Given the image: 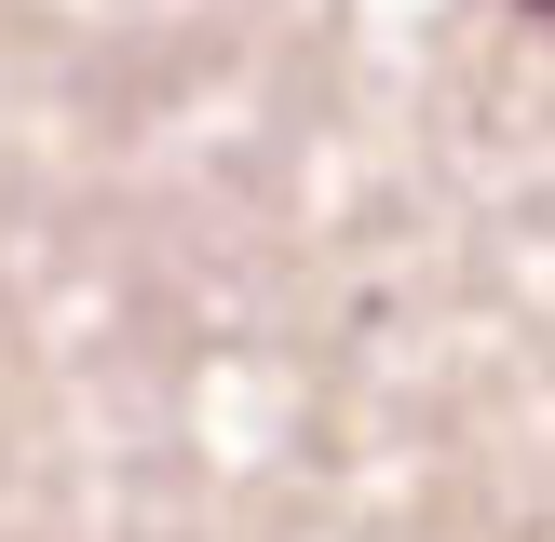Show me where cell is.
Wrapping results in <instances>:
<instances>
[{"label":"cell","mask_w":555,"mask_h":542,"mask_svg":"<svg viewBox=\"0 0 555 542\" xmlns=\"http://www.w3.org/2000/svg\"><path fill=\"white\" fill-rule=\"evenodd\" d=\"M542 14H555V0H542Z\"/></svg>","instance_id":"1"}]
</instances>
